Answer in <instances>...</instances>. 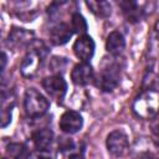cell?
I'll list each match as a JSON object with an SVG mask.
<instances>
[{
    "instance_id": "obj_1",
    "label": "cell",
    "mask_w": 159,
    "mask_h": 159,
    "mask_svg": "<svg viewBox=\"0 0 159 159\" xmlns=\"http://www.w3.org/2000/svg\"><path fill=\"white\" fill-rule=\"evenodd\" d=\"M47 47L41 41H32L30 50L27 51L26 56L21 62V73L24 77L32 78L37 75L39 70L41 68L46 56H47Z\"/></svg>"
},
{
    "instance_id": "obj_2",
    "label": "cell",
    "mask_w": 159,
    "mask_h": 159,
    "mask_svg": "<svg viewBox=\"0 0 159 159\" xmlns=\"http://www.w3.org/2000/svg\"><path fill=\"white\" fill-rule=\"evenodd\" d=\"M120 72L122 66L119 61H116V58L106 60L96 77V86L103 92L113 91L119 83Z\"/></svg>"
},
{
    "instance_id": "obj_3",
    "label": "cell",
    "mask_w": 159,
    "mask_h": 159,
    "mask_svg": "<svg viewBox=\"0 0 159 159\" xmlns=\"http://www.w3.org/2000/svg\"><path fill=\"white\" fill-rule=\"evenodd\" d=\"M134 113L144 119H152L159 114V94L154 89H144L133 102Z\"/></svg>"
},
{
    "instance_id": "obj_4",
    "label": "cell",
    "mask_w": 159,
    "mask_h": 159,
    "mask_svg": "<svg viewBox=\"0 0 159 159\" xmlns=\"http://www.w3.org/2000/svg\"><path fill=\"white\" fill-rule=\"evenodd\" d=\"M50 107L47 98L35 88H29L24 97V108L29 117L37 118L43 116Z\"/></svg>"
},
{
    "instance_id": "obj_5",
    "label": "cell",
    "mask_w": 159,
    "mask_h": 159,
    "mask_svg": "<svg viewBox=\"0 0 159 159\" xmlns=\"http://www.w3.org/2000/svg\"><path fill=\"white\" fill-rule=\"evenodd\" d=\"M106 145H107V149H108L109 154H112L116 158L124 157L129 150L128 137L120 129H116V130L111 132L107 135Z\"/></svg>"
},
{
    "instance_id": "obj_6",
    "label": "cell",
    "mask_w": 159,
    "mask_h": 159,
    "mask_svg": "<svg viewBox=\"0 0 159 159\" xmlns=\"http://www.w3.org/2000/svg\"><path fill=\"white\" fill-rule=\"evenodd\" d=\"M42 87L57 103H61L67 93V83L60 73H55L50 77L43 78Z\"/></svg>"
},
{
    "instance_id": "obj_7",
    "label": "cell",
    "mask_w": 159,
    "mask_h": 159,
    "mask_svg": "<svg viewBox=\"0 0 159 159\" xmlns=\"http://www.w3.org/2000/svg\"><path fill=\"white\" fill-rule=\"evenodd\" d=\"M73 52L82 62H88L94 53V41L88 35L80 36L73 43Z\"/></svg>"
},
{
    "instance_id": "obj_8",
    "label": "cell",
    "mask_w": 159,
    "mask_h": 159,
    "mask_svg": "<svg viewBox=\"0 0 159 159\" xmlns=\"http://www.w3.org/2000/svg\"><path fill=\"white\" fill-rule=\"evenodd\" d=\"M83 125L82 116L76 111H66L60 118V128L67 134H75Z\"/></svg>"
},
{
    "instance_id": "obj_9",
    "label": "cell",
    "mask_w": 159,
    "mask_h": 159,
    "mask_svg": "<svg viewBox=\"0 0 159 159\" xmlns=\"http://www.w3.org/2000/svg\"><path fill=\"white\" fill-rule=\"evenodd\" d=\"M118 4L120 6L127 21L130 24L139 22L145 14L144 4H142V2L133 1V0H123V1H119Z\"/></svg>"
},
{
    "instance_id": "obj_10",
    "label": "cell",
    "mask_w": 159,
    "mask_h": 159,
    "mask_svg": "<svg viewBox=\"0 0 159 159\" xmlns=\"http://www.w3.org/2000/svg\"><path fill=\"white\" fill-rule=\"evenodd\" d=\"M71 80L76 86H86L94 80V72L92 66L88 62H80L77 63L72 72Z\"/></svg>"
},
{
    "instance_id": "obj_11",
    "label": "cell",
    "mask_w": 159,
    "mask_h": 159,
    "mask_svg": "<svg viewBox=\"0 0 159 159\" xmlns=\"http://www.w3.org/2000/svg\"><path fill=\"white\" fill-rule=\"evenodd\" d=\"M32 37H34V34L31 31L15 27L10 31L6 43L11 48H17V47H22L27 43H32Z\"/></svg>"
},
{
    "instance_id": "obj_12",
    "label": "cell",
    "mask_w": 159,
    "mask_h": 159,
    "mask_svg": "<svg viewBox=\"0 0 159 159\" xmlns=\"http://www.w3.org/2000/svg\"><path fill=\"white\" fill-rule=\"evenodd\" d=\"M73 31L72 29L65 24V22H58L55 26L51 27L50 30V40L53 45L56 46H61L65 45L66 42H68V40L71 39Z\"/></svg>"
},
{
    "instance_id": "obj_13",
    "label": "cell",
    "mask_w": 159,
    "mask_h": 159,
    "mask_svg": "<svg viewBox=\"0 0 159 159\" xmlns=\"http://www.w3.org/2000/svg\"><path fill=\"white\" fill-rule=\"evenodd\" d=\"M53 140V133L48 128H41L32 134V142L39 152H47Z\"/></svg>"
},
{
    "instance_id": "obj_14",
    "label": "cell",
    "mask_w": 159,
    "mask_h": 159,
    "mask_svg": "<svg viewBox=\"0 0 159 159\" xmlns=\"http://www.w3.org/2000/svg\"><path fill=\"white\" fill-rule=\"evenodd\" d=\"M125 47V40L119 31H112L106 40V50L112 56H118Z\"/></svg>"
},
{
    "instance_id": "obj_15",
    "label": "cell",
    "mask_w": 159,
    "mask_h": 159,
    "mask_svg": "<svg viewBox=\"0 0 159 159\" xmlns=\"http://www.w3.org/2000/svg\"><path fill=\"white\" fill-rule=\"evenodd\" d=\"M15 106V97L12 92L2 91L1 96V127L5 128L11 122V111Z\"/></svg>"
},
{
    "instance_id": "obj_16",
    "label": "cell",
    "mask_w": 159,
    "mask_h": 159,
    "mask_svg": "<svg viewBox=\"0 0 159 159\" xmlns=\"http://www.w3.org/2000/svg\"><path fill=\"white\" fill-rule=\"evenodd\" d=\"M86 5L88 6V9L96 16L108 17L111 15V4L108 1H104V0H99V1L89 0V1H86Z\"/></svg>"
},
{
    "instance_id": "obj_17",
    "label": "cell",
    "mask_w": 159,
    "mask_h": 159,
    "mask_svg": "<svg viewBox=\"0 0 159 159\" xmlns=\"http://www.w3.org/2000/svg\"><path fill=\"white\" fill-rule=\"evenodd\" d=\"M6 153L12 159H29L30 153L22 143H10L6 148Z\"/></svg>"
},
{
    "instance_id": "obj_18",
    "label": "cell",
    "mask_w": 159,
    "mask_h": 159,
    "mask_svg": "<svg viewBox=\"0 0 159 159\" xmlns=\"http://www.w3.org/2000/svg\"><path fill=\"white\" fill-rule=\"evenodd\" d=\"M71 29H72L73 32L80 34L81 36L87 32V29H88L87 21L84 20V17L80 12H75L72 15V19H71Z\"/></svg>"
},
{
    "instance_id": "obj_19",
    "label": "cell",
    "mask_w": 159,
    "mask_h": 159,
    "mask_svg": "<svg viewBox=\"0 0 159 159\" xmlns=\"http://www.w3.org/2000/svg\"><path fill=\"white\" fill-rule=\"evenodd\" d=\"M61 144H60V148L61 150H71L73 149V142L71 139H66V138H61Z\"/></svg>"
},
{
    "instance_id": "obj_20",
    "label": "cell",
    "mask_w": 159,
    "mask_h": 159,
    "mask_svg": "<svg viewBox=\"0 0 159 159\" xmlns=\"http://www.w3.org/2000/svg\"><path fill=\"white\" fill-rule=\"evenodd\" d=\"M29 159H51V157L46 153V152H35V153H31Z\"/></svg>"
},
{
    "instance_id": "obj_21",
    "label": "cell",
    "mask_w": 159,
    "mask_h": 159,
    "mask_svg": "<svg viewBox=\"0 0 159 159\" xmlns=\"http://www.w3.org/2000/svg\"><path fill=\"white\" fill-rule=\"evenodd\" d=\"M138 159H157V158H155V155H154L153 153L145 152V153H142V154L138 157Z\"/></svg>"
},
{
    "instance_id": "obj_22",
    "label": "cell",
    "mask_w": 159,
    "mask_h": 159,
    "mask_svg": "<svg viewBox=\"0 0 159 159\" xmlns=\"http://www.w3.org/2000/svg\"><path fill=\"white\" fill-rule=\"evenodd\" d=\"M2 66H1V68H2V71H4V68H5V63H6V55H5V52H2Z\"/></svg>"
},
{
    "instance_id": "obj_23",
    "label": "cell",
    "mask_w": 159,
    "mask_h": 159,
    "mask_svg": "<svg viewBox=\"0 0 159 159\" xmlns=\"http://www.w3.org/2000/svg\"><path fill=\"white\" fill-rule=\"evenodd\" d=\"M70 159H83V158H82V155H80V154H76V155H71Z\"/></svg>"
}]
</instances>
